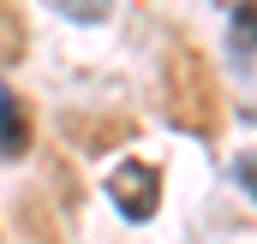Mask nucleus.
<instances>
[{
    "label": "nucleus",
    "mask_w": 257,
    "mask_h": 244,
    "mask_svg": "<svg viewBox=\"0 0 257 244\" xmlns=\"http://www.w3.org/2000/svg\"><path fill=\"white\" fill-rule=\"evenodd\" d=\"M60 12L78 24H96V18H108V0H60Z\"/></svg>",
    "instance_id": "nucleus-4"
},
{
    "label": "nucleus",
    "mask_w": 257,
    "mask_h": 244,
    "mask_svg": "<svg viewBox=\"0 0 257 244\" xmlns=\"http://www.w3.org/2000/svg\"><path fill=\"white\" fill-rule=\"evenodd\" d=\"M108 196H114V208H120L126 220H150L156 202H162V173H156L150 161H120V167L108 173Z\"/></svg>",
    "instance_id": "nucleus-1"
},
{
    "label": "nucleus",
    "mask_w": 257,
    "mask_h": 244,
    "mask_svg": "<svg viewBox=\"0 0 257 244\" xmlns=\"http://www.w3.org/2000/svg\"><path fill=\"white\" fill-rule=\"evenodd\" d=\"M245 184H251V196H257V173H251V167H245Z\"/></svg>",
    "instance_id": "nucleus-5"
},
{
    "label": "nucleus",
    "mask_w": 257,
    "mask_h": 244,
    "mask_svg": "<svg viewBox=\"0 0 257 244\" xmlns=\"http://www.w3.org/2000/svg\"><path fill=\"white\" fill-rule=\"evenodd\" d=\"M24 149H30V120H24L18 96L0 84V155H6V161H18Z\"/></svg>",
    "instance_id": "nucleus-2"
},
{
    "label": "nucleus",
    "mask_w": 257,
    "mask_h": 244,
    "mask_svg": "<svg viewBox=\"0 0 257 244\" xmlns=\"http://www.w3.org/2000/svg\"><path fill=\"white\" fill-rule=\"evenodd\" d=\"M233 42H239V48L251 42V48H257V0H245V6L233 12Z\"/></svg>",
    "instance_id": "nucleus-3"
}]
</instances>
